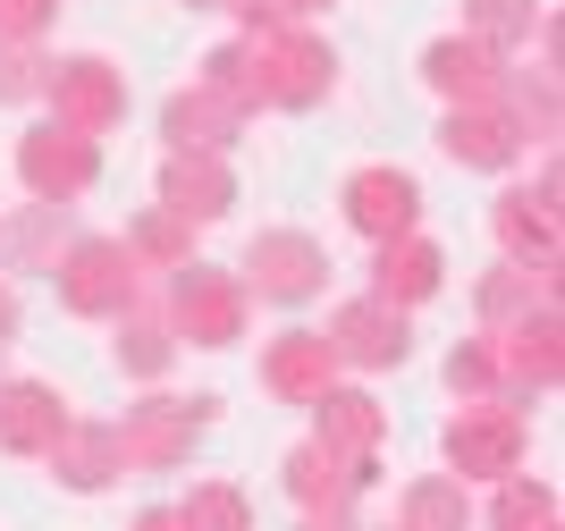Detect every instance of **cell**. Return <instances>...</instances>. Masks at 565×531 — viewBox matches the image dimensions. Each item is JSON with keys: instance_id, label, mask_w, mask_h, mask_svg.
I'll list each match as a JSON object with an SVG mask.
<instances>
[{"instance_id": "f35d334b", "label": "cell", "mask_w": 565, "mask_h": 531, "mask_svg": "<svg viewBox=\"0 0 565 531\" xmlns=\"http://www.w3.org/2000/svg\"><path fill=\"white\" fill-rule=\"evenodd\" d=\"M312 9H330V0H279V18H296V25H305Z\"/></svg>"}, {"instance_id": "7402d4cb", "label": "cell", "mask_w": 565, "mask_h": 531, "mask_svg": "<svg viewBox=\"0 0 565 531\" xmlns=\"http://www.w3.org/2000/svg\"><path fill=\"white\" fill-rule=\"evenodd\" d=\"M51 481L76 489V498H102V489H118V472H127V447H118V422H68L60 431V447H51Z\"/></svg>"}, {"instance_id": "603a6c76", "label": "cell", "mask_w": 565, "mask_h": 531, "mask_svg": "<svg viewBox=\"0 0 565 531\" xmlns=\"http://www.w3.org/2000/svg\"><path fill=\"white\" fill-rule=\"evenodd\" d=\"M110 329H118V338H110V363L127 371L136 389H161L169 371H178V354H186V347H178V329L161 321V304H127Z\"/></svg>"}, {"instance_id": "ffe728a7", "label": "cell", "mask_w": 565, "mask_h": 531, "mask_svg": "<svg viewBox=\"0 0 565 531\" xmlns=\"http://www.w3.org/2000/svg\"><path fill=\"white\" fill-rule=\"evenodd\" d=\"M305 414H312V439L338 447V456H354V464H380V447H388V405H380L372 389H338L330 380Z\"/></svg>"}, {"instance_id": "e575fe53", "label": "cell", "mask_w": 565, "mask_h": 531, "mask_svg": "<svg viewBox=\"0 0 565 531\" xmlns=\"http://www.w3.org/2000/svg\"><path fill=\"white\" fill-rule=\"evenodd\" d=\"M51 18H60V0H0V34L9 43H43Z\"/></svg>"}, {"instance_id": "cb8c5ba5", "label": "cell", "mask_w": 565, "mask_h": 531, "mask_svg": "<svg viewBox=\"0 0 565 531\" xmlns=\"http://www.w3.org/2000/svg\"><path fill=\"white\" fill-rule=\"evenodd\" d=\"M498 110L515 118V136H523V144H557V127H565L557 60H532V68H507V85H498Z\"/></svg>"}, {"instance_id": "1f68e13d", "label": "cell", "mask_w": 565, "mask_h": 531, "mask_svg": "<svg viewBox=\"0 0 565 531\" xmlns=\"http://www.w3.org/2000/svg\"><path fill=\"white\" fill-rule=\"evenodd\" d=\"M178 514H186V531H254V498L236 481H220V472H203V481L178 498Z\"/></svg>"}, {"instance_id": "d6a6232c", "label": "cell", "mask_w": 565, "mask_h": 531, "mask_svg": "<svg viewBox=\"0 0 565 531\" xmlns=\"http://www.w3.org/2000/svg\"><path fill=\"white\" fill-rule=\"evenodd\" d=\"M203 85L254 118V110H262V85H254V34H228V43L203 51Z\"/></svg>"}, {"instance_id": "2e32d148", "label": "cell", "mask_w": 565, "mask_h": 531, "mask_svg": "<svg viewBox=\"0 0 565 531\" xmlns=\"http://www.w3.org/2000/svg\"><path fill=\"white\" fill-rule=\"evenodd\" d=\"M68 396L51 389V380H0V456L18 464H43L51 447H60V431H68Z\"/></svg>"}, {"instance_id": "60d3db41", "label": "cell", "mask_w": 565, "mask_h": 531, "mask_svg": "<svg viewBox=\"0 0 565 531\" xmlns=\"http://www.w3.org/2000/svg\"><path fill=\"white\" fill-rule=\"evenodd\" d=\"M388 531H397V523H388Z\"/></svg>"}, {"instance_id": "ba28073f", "label": "cell", "mask_w": 565, "mask_h": 531, "mask_svg": "<svg viewBox=\"0 0 565 531\" xmlns=\"http://www.w3.org/2000/svg\"><path fill=\"white\" fill-rule=\"evenodd\" d=\"M43 110L60 127H76V136H110L118 118H127V68L102 60V51H68L43 76Z\"/></svg>"}, {"instance_id": "f1b7e54d", "label": "cell", "mask_w": 565, "mask_h": 531, "mask_svg": "<svg viewBox=\"0 0 565 531\" xmlns=\"http://www.w3.org/2000/svg\"><path fill=\"white\" fill-rule=\"evenodd\" d=\"M118 245L136 254V270H186V262H194V229L178 220V211H161V203H152V211H136Z\"/></svg>"}, {"instance_id": "9c48e42d", "label": "cell", "mask_w": 565, "mask_h": 531, "mask_svg": "<svg viewBox=\"0 0 565 531\" xmlns=\"http://www.w3.org/2000/svg\"><path fill=\"white\" fill-rule=\"evenodd\" d=\"M338 211H347V229L363 236V245L414 236L423 229V178L397 169V161H363V169H347V185H338Z\"/></svg>"}, {"instance_id": "5b68a950", "label": "cell", "mask_w": 565, "mask_h": 531, "mask_svg": "<svg viewBox=\"0 0 565 531\" xmlns=\"http://www.w3.org/2000/svg\"><path fill=\"white\" fill-rule=\"evenodd\" d=\"M51 287H60V312H76V321H118L127 304H143V270L118 236H76L51 262Z\"/></svg>"}, {"instance_id": "7c38bea8", "label": "cell", "mask_w": 565, "mask_h": 531, "mask_svg": "<svg viewBox=\"0 0 565 531\" xmlns=\"http://www.w3.org/2000/svg\"><path fill=\"white\" fill-rule=\"evenodd\" d=\"M321 338H330L338 371H397L414 354V312H397V304H380V296H347Z\"/></svg>"}, {"instance_id": "d4e9b609", "label": "cell", "mask_w": 565, "mask_h": 531, "mask_svg": "<svg viewBox=\"0 0 565 531\" xmlns=\"http://www.w3.org/2000/svg\"><path fill=\"white\" fill-rule=\"evenodd\" d=\"M68 245H76V229L60 203H25L0 220V270H51Z\"/></svg>"}, {"instance_id": "4dcf8cb0", "label": "cell", "mask_w": 565, "mask_h": 531, "mask_svg": "<svg viewBox=\"0 0 565 531\" xmlns=\"http://www.w3.org/2000/svg\"><path fill=\"white\" fill-rule=\"evenodd\" d=\"M448 396L456 405H507V380H498V338H456L448 347Z\"/></svg>"}, {"instance_id": "8fae6325", "label": "cell", "mask_w": 565, "mask_h": 531, "mask_svg": "<svg viewBox=\"0 0 565 531\" xmlns=\"http://www.w3.org/2000/svg\"><path fill=\"white\" fill-rule=\"evenodd\" d=\"M498 380H507V405H541L565 380V321L557 304H532L515 329H498Z\"/></svg>"}, {"instance_id": "d590c367", "label": "cell", "mask_w": 565, "mask_h": 531, "mask_svg": "<svg viewBox=\"0 0 565 531\" xmlns=\"http://www.w3.org/2000/svg\"><path fill=\"white\" fill-rule=\"evenodd\" d=\"M18 329H25V296H18V278H0V354L18 347Z\"/></svg>"}, {"instance_id": "277c9868", "label": "cell", "mask_w": 565, "mask_h": 531, "mask_svg": "<svg viewBox=\"0 0 565 531\" xmlns=\"http://www.w3.org/2000/svg\"><path fill=\"white\" fill-rule=\"evenodd\" d=\"M236 278H245V296L279 304V312H305V304L330 296V245L312 229H262L245 245V262H236Z\"/></svg>"}, {"instance_id": "6da1fadb", "label": "cell", "mask_w": 565, "mask_h": 531, "mask_svg": "<svg viewBox=\"0 0 565 531\" xmlns=\"http://www.w3.org/2000/svg\"><path fill=\"white\" fill-rule=\"evenodd\" d=\"M228 414L212 389L194 396H169V389H143L127 414H118V447H127V472H178V464H194V439L212 431V422Z\"/></svg>"}, {"instance_id": "4316f807", "label": "cell", "mask_w": 565, "mask_h": 531, "mask_svg": "<svg viewBox=\"0 0 565 531\" xmlns=\"http://www.w3.org/2000/svg\"><path fill=\"white\" fill-rule=\"evenodd\" d=\"M397 531H472V498L456 472H423L397 498Z\"/></svg>"}, {"instance_id": "74e56055", "label": "cell", "mask_w": 565, "mask_h": 531, "mask_svg": "<svg viewBox=\"0 0 565 531\" xmlns=\"http://www.w3.org/2000/svg\"><path fill=\"white\" fill-rule=\"evenodd\" d=\"M296 531H354V514H296Z\"/></svg>"}, {"instance_id": "83f0119b", "label": "cell", "mask_w": 565, "mask_h": 531, "mask_svg": "<svg viewBox=\"0 0 565 531\" xmlns=\"http://www.w3.org/2000/svg\"><path fill=\"white\" fill-rule=\"evenodd\" d=\"M541 0H465V25H456V34H472V43H490L498 60H515L523 43H532V34H541Z\"/></svg>"}, {"instance_id": "ab89813d", "label": "cell", "mask_w": 565, "mask_h": 531, "mask_svg": "<svg viewBox=\"0 0 565 531\" xmlns=\"http://www.w3.org/2000/svg\"><path fill=\"white\" fill-rule=\"evenodd\" d=\"M186 9H228V0H186Z\"/></svg>"}, {"instance_id": "3957f363", "label": "cell", "mask_w": 565, "mask_h": 531, "mask_svg": "<svg viewBox=\"0 0 565 531\" xmlns=\"http://www.w3.org/2000/svg\"><path fill=\"white\" fill-rule=\"evenodd\" d=\"M161 321L178 329V347H236L245 321H254V296H245V278L220 270V262H186V270H169V296H161Z\"/></svg>"}, {"instance_id": "e0dca14e", "label": "cell", "mask_w": 565, "mask_h": 531, "mask_svg": "<svg viewBox=\"0 0 565 531\" xmlns=\"http://www.w3.org/2000/svg\"><path fill=\"white\" fill-rule=\"evenodd\" d=\"M262 396H279V405H312V396L338 380V354H330V338L321 329H279V338H262Z\"/></svg>"}, {"instance_id": "836d02e7", "label": "cell", "mask_w": 565, "mask_h": 531, "mask_svg": "<svg viewBox=\"0 0 565 531\" xmlns=\"http://www.w3.org/2000/svg\"><path fill=\"white\" fill-rule=\"evenodd\" d=\"M43 76H51V51L43 43H9V34H0V110L43 102Z\"/></svg>"}, {"instance_id": "5bb4252c", "label": "cell", "mask_w": 565, "mask_h": 531, "mask_svg": "<svg viewBox=\"0 0 565 531\" xmlns=\"http://www.w3.org/2000/svg\"><path fill=\"white\" fill-rule=\"evenodd\" d=\"M423 85L448 110H490L498 85H507V60L490 43H472V34H439V43H423Z\"/></svg>"}, {"instance_id": "9a60e30c", "label": "cell", "mask_w": 565, "mask_h": 531, "mask_svg": "<svg viewBox=\"0 0 565 531\" xmlns=\"http://www.w3.org/2000/svg\"><path fill=\"white\" fill-rule=\"evenodd\" d=\"M236 169L228 152H169L161 161V211H178L186 229H212V220H228L236 211Z\"/></svg>"}, {"instance_id": "52a82bcc", "label": "cell", "mask_w": 565, "mask_h": 531, "mask_svg": "<svg viewBox=\"0 0 565 531\" xmlns=\"http://www.w3.org/2000/svg\"><path fill=\"white\" fill-rule=\"evenodd\" d=\"M439 447H448V472L465 489L507 481V472H523V456H532V422H523V405H456Z\"/></svg>"}, {"instance_id": "7a4b0ae2", "label": "cell", "mask_w": 565, "mask_h": 531, "mask_svg": "<svg viewBox=\"0 0 565 531\" xmlns=\"http://www.w3.org/2000/svg\"><path fill=\"white\" fill-rule=\"evenodd\" d=\"M254 85H262V110H321L338 93V51L330 34L312 25H262L254 34Z\"/></svg>"}, {"instance_id": "f546056e", "label": "cell", "mask_w": 565, "mask_h": 531, "mask_svg": "<svg viewBox=\"0 0 565 531\" xmlns=\"http://www.w3.org/2000/svg\"><path fill=\"white\" fill-rule=\"evenodd\" d=\"M490 531H557V481L541 472H507L490 498Z\"/></svg>"}, {"instance_id": "d6986e66", "label": "cell", "mask_w": 565, "mask_h": 531, "mask_svg": "<svg viewBox=\"0 0 565 531\" xmlns=\"http://www.w3.org/2000/svg\"><path fill=\"white\" fill-rule=\"evenodd\" d=\"M439 287H448V254H439L423 229H414V236H388V245H372V287H363V296L397 304V312H423Z\"/></svg>"}, {"instance_id": "ac0fdd59", "label": "cell", "mask_w": 565, "mask_h": 531, "mask_svg": "<svg viewBox=\"0 0 565 531\" xmlns=\"http://www.w3.org/2000/svg\"><path fill=\"white\" fill-rule=\"evenodd\" d=\"M439 152H448L456 169H472V178H515L532 144H523L515 118L490 102V110H448L439 118Z\"/></svg>"}, {"instance_id": "484cf974", "label": "cell", "mask_w": 565, "mask_h": 531, "mask_svg": "<svg viewBox=\"0 0 565 531\" xmlns=\"http://www.w3.org/2000/svg\"><path fill=\"white\" fill-rule=\"evenodd\" d=\"M532 304H557V270H523V262H498L490 278H481V329H515Z\"/></svg>"}, {"instance_id": "8d00e7d4", "label": "cell", "mask_w": 565, "mask_h": 531, "mask_svg": "<svg viewBox=\"0 0 565 531\" xmlns=\"http://www.w3.org/2000/svg\"><path fill=\"white\" fill-rule=\"evenodd\" d=\"M127 531H186V514H178V507H143Z\"/></svg>"}, {"instance_id": "30bf717a", "label": "cell", "mask_w": 565, "mask_h": 531, "mask_svg": "<svg viewBox=\"0 0 565 531\" xmlns=\"http://www.w3.org/2000/svg\"><path fill=\"white\" fill-rule=\"evenodd\" d=\"M490 236L498 254L523 270H557L565 262V211H557V169H541V185H507L490 203Z\"/></svg>"}, {"instance_id": "8992f818", "label": "cell", "mask_w": 565, "mask_h": 531, "mask_svg": "<svg viewBox=\"0 0 565 531\" xmlns=\"http://www.w3.org/2000/svg\"><path fill=\"white\" fill-rule=\"evenodd\" d=\"M18 185L34 194V203L76 211L102 185V136H76V127H60V118H34V127L18 136Z\"/></svg>"}, {"instance_id": "4fadbf2b", "label": "cell", "mask_w": 565, "mask_h": 531, "mask_svg": "<svg viewBox=\"0 0 565 531\" xmlns=\"http://www.w3.org/2000/svg\"><path fill=\"white\" fill-rule=\"evenodd\" d=\"M372 481H380V464H354V456H338V447H321V439L279 456V489H287L296 514H354V498Z\"/></svg>"}, {"instance_id": "44dd1931", "label": "cell", "mask_w": 565, "mask_h": 531, "mask_svg": "<svg viewBox=\"0 0 565 531\" xmlns=\"http://www.w3.org/2000/svg\"><path fill=\"white\" fill-rule=\"evenodd\" d=\"M236 136H245V110H236V102H220L203 76H194V85H178V93L161 102V144H169V152H228Z\"/></svg>"}]
</instances>
